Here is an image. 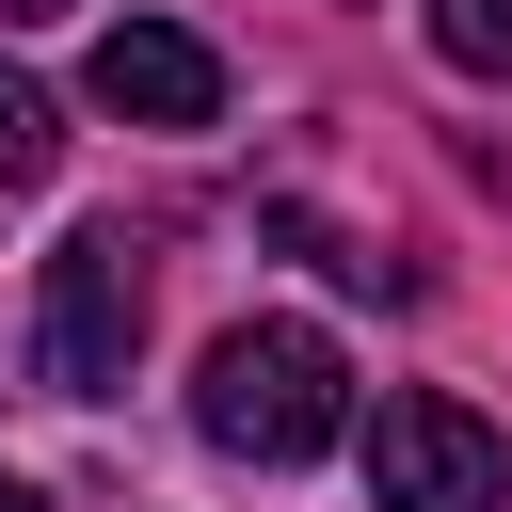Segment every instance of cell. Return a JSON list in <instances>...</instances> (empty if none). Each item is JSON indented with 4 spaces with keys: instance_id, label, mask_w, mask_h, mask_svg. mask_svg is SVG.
<instances>
[{
    "instance_id": "8992f818",
    "label": "cell",
    "mask_w": 512,
    "mask_h": 512,
    "mask_svg": "<svg viewBox=\"0 0 512 512\" xmlns=\"http://www.w3.org/2000/svg\"><path fill=\"white\" fill-rule=\"evenodd\" d=\"M48 160H64V112H48V96L0 64V176H48Z\"/></svg>"
},
{
    "instance_id": "6da1fadb",
    "label": "cell",
    "mask_w": 512,
    "mask_h": 512,
    "mask_svg": "<svg viewBox=\"0 0 512 512\" xmlns=\"http://www.w3.org/2000/svg\"><path fill=\"white\" fill-rule=\"evenodd\" d=\"M336 416H352V368H336L320 320H240V336H208V384H192V432H208V448H240V464H320Z\"/></svg>"
},
{
    "instance_id": "7a4b0ae2",
    "label": "cell",
    "mask_w": 512,
    "mask_h": 512,
    "mask_svg": "<svg viewBox=\"0 0 512 512\" xmlns=\"http://www.w3.org/2000/svg\"><path fill=\"white\" fill-rule=\"evenodd\" d=\"M128 352H144V256H128V224H64L48 288H32V368L64 400H112Z\"/></svg>"
},
{
    "instance_id": "5b68a950",
    "label": "cell",
    "mask_w": 512,
    "mask_h": 512,
    "mask_svg": "<svg viewBox=\"0 0 512 512\" xmlns=\"http://www.w3.org/2000/svg\"><path fill=\"white\" fill-rule=\"evenodd\" d=\"M432 48L464 80H512V0H432Z\"/></svg>"
},
{
    "instance_id": "3957f363",
    "label": "cell",
    "mask_w": 512,
    "mask_h": 512,
    "mask_svg": "<svg viewBox=\"0 0 512 512\" xmlns=\"http://www.w3.org/2000/svg\"><path fill=\"white\" fill-rule=\"evenodd\" d=\"M368 496H384V512H512V448H496L464 400L400 384V400L368 416Z\"/></svg>"
},
{
    "instance_id": "52a82bcc",
    "label": "cell",
    "mask_w": 512,
    "mask_h": 512,
    "mask_svg": "<svg viewBox=\"0 0 512 512\" xmlns=\"http://www.w3.org/2000/svg\"><path fill=\"white\" fill-rule=\"evenodd\" d=\"M0 16H64V0H0Z\"/></svg>"
},
{
    "instance_id": "277c9868",
    "label": "cell",
    "mask_w": 512,
    "mask_h": 512,
    "mask_svg": "<svg viewBox=\"0 0 512 512\" xmlns=\"http://www.w3.org/2000/svg\"><path fill=\"white\" fill-rule=\"evenodd\" d=\"M80 96L128 112V128H208V112H224V64H208V32H176V16H112L96 64H80Z\"/></svg>"
}]
</instances>
